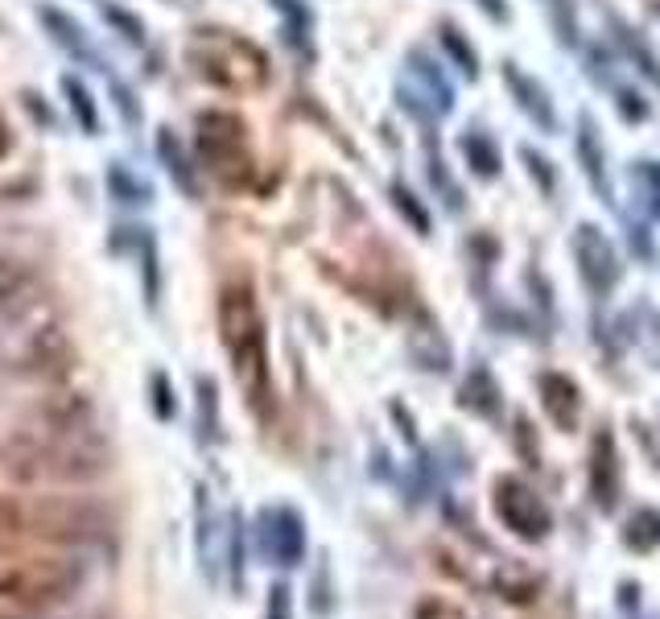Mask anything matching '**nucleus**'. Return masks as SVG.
<instances>
[{
    "label": "nucleus",
    "instance_id": "24",
    "mask_svg": "<svg viewBox=\"0 0 660 619\" xmlns=\"http://www.w3.org/2000/svg\"><path fill=\"white\" fill-rule=\"evenodd\" d=\"M479 4H487L492 17H504V0H479Z\"/></svg>",
    "mask_w": 660,
    "mask_h": 619
},
{
    "label": "nucleus",
    "instance_id": "12",
    "mask_svg": "<svg viewBox=\"0 0 660 619\" xmlns=\"http://www.w3.org/2000/svg\"><path fill=\"white\" fill-rule=\"evenodd\" d=\"M591 488H595L602 508L615 504V446H611L607 433H598L595 438V454H591Z\"/></svg>",
    "mask_w": 660,
    "mask_h": 619
},
{
    "label": "nucleus",
    "instance_id": "13",
    "mask_svg": "<svg viewBox=\"0 0 660 619\" xmlns=\"http://www.w3.org/2000/svg\"><path fill=\"white\" fill-rule=\"evenodd\" d=\"M508 83H512V91H516V100H520V108L533 116L536 124H554V108H549V100H545V91L536 87L533 79H524V75H516L512 66H508Z\"/></svg>",
    "mask_w": 660,
    "mask_h": 619
},
{
    "label": "nucleus",
    "instance_id": "4",
    "mask_svg": "<svg viewBox=\"0 0 660 619\" xmlns=\"http://www.w3.org/2000/svg\"><path fill=\"white\" fill-rule=\"evenodd\" d=\"M219 339L227 348L236 384L244 389V401L265 417L268 413V343H265V318H261V302L256 289L248 281H231L219 293Z\"/></svg>",
    "mask_w": 660,
    "mask_h": 619
},
{
    "label": "nucleus",
    "instance_id": "1",
    "mask_svg": "<svg viewBox=\"0 0 660 619\" xmlns=\"http://www.w3.org/2000/svg\"><path fill=\"white\" fill-rule=\"evenodd\" d=\"M4 475L29 488V492H50V488H87L112 471V451L100 442V433H66L46 430V426H21L4 451H0Z\"/></svg>",
    "mask_w": 660,
    "mask_h": 619
},
{
    "label": "nucleus",
    "instance_id": "3",
    "mask_svg": "<svg viewBox=\"0 0 660 619\" xmlns=\"http://www.w3.org/2000/svg\"><path fill=\"white\" fill-rule=\"evenodd\" d=\"M82 561L54 545H9L0 549V603L46 616L82 586Z\"/></svg>",
    "mask_w": 660,
    "mask_h": 619
},
{
    "label": "nucleus",
    "instance_id": "7",
    "mask_svg": "<svg viewBox=\"0 0 660 619\" xmlns=\"http://www.w3.org/2000/svg\"><path fill=\"white\" fill-rule=\"evenodd\" d=\"M495 513L499 520L520 533L524 541H541V536L554 529V516L545 508V500L533 492V488H524V483H516V479H499L495 483Z\"/></svg>",
    "mask_w": 660,
    "mask_h": 619
},
{
    "label": "nucleus",
    "instance_id": "17",
    "mask_svg": "<svg viewBox=\"0 0 660 619\" xmlns=\"http://www.w3.org/2000/svg\"><path fill=\"white\" fill-rule=\"evenodd\" d=\"M277 554L285 566H293L297 557H302V529H297V516L293 513H277Z\"/></svg>",
    "mask_w": 660,
    "mask_h": 619
},
{
    "label": "nucleus",
    "instance_id": "10",
    "mask_svg": "<svg viewBox=\"0 0 660 619\" xmlns=\"http://www.w3.org/2000/svg\"><path fill=\"white\" fill-rule=\"evenodd\" d=\"M34 273L17 256H0V314H21L34 298Z\"/></svg>",
    "mask_w": 660,
    "mask_h": 619
},
{
    "label": "nucleus",
    "instance_id": "23",
    "mask_svg": "<svg viewBox=\"0 0 660 619\" xmlns=\"http://www.w3.org/2000/svg\"><path fill=\"white\" fill-rule=\"evenodd\" d=\"M9 149H13V132H9V124H4V116H0V162L9 157Z\"/></svg>",
    "mask_w": 660,
    "mask_h": 619
},
{
    "label": "nucleus",
    "instance_id": "9",
    "mask_svg": "<svg viewBox=\"0 0 660 619\" xmlns=\"http://www.w3.org/2000/svg\"><path fill=\"white\" fill-rule=\"evenodd\" d=\"M578 268H582V277L591 281L595 293H607L619 277L615 248L607 244V240H602V231L591 227V224L578 227Z\"/></svg>",
    "mask_w": 660,
    "mask_h": 619
},
{
    "label": "nucleus",
    "instance_id": "20",
    "mask_svg": "<svg viewBox=\"0 0 660 619\" xmlns=\"http://www.w3.org/2000/svg\"><path fill=\"white\" fill-rule=\"evenodd\" d=\"M412 619H467V611H458V607L446 603V598H426Z\"/></svg>",
    "mask_w": 660,
    "mask_h": 619
},
{
    "label": "nucleus",
    "instance_id": "22",
    "mask_svg": "<svg viewBox=\"0 0 660 619\" xmlns=\"http://www.w3.org/2000/svg\"><path fill=\"white\" fill-rule=\"evenodd\" d=\"M392 194H396V206H401V211L409 215L412 224H417V231H430V219H426V211H421V206L412 203V199H409V194H405V190H401V186H396Z\"/></svg>",
    "mask_w": 660,
    "mask_h": 619
},
{
    "label": "nucleus",
    "instance_id": "5",
    "mask_svg": "<svg viewBox=\"0 0 660 619\" xmlns=\"http://www.w3.org/2000/svg\"><path fill=\"white\" fill-rule=\"evenodd\" d=\"M186 62L190 71L203 83L219 87V91H236V96H248V91H261L268 83V59L256 41L240 38L231 29H194L190 41H186Z\"/></svg>",
    "mask_w": 660,
    "mask_h": 619
},
{
    "label": "nucleus",
    "instance_id": "6",
    "mask_svg": "<svg viewBox=\"0 0 660 619\" xmlns=\"http://www.w3.org/2000/svg\"><path fill=\"white\" fill-rule=\"evenodd\" d=\"M194 144L203 169H211L224 186H240L248 178V128L236 112H203L194 121Z\"/></svg>",
    "mask_w": 660,
    "mask_h": 619
},
{
    "label": "nucleus",
    "instance_id": "18",
    "mask_svg": "<svg viewBox=\"0 0 660 619\" xmlns=\"http://www.w3.org/2000/svg\"><path fill=\"white\" fill-rule=\"evenodd\" d=\"M462 149H467V157H471V169H474V174H483V178H495V169H499V157H495L492 141L467 137V141H462Z\"/></svg>",
    "mask_w": 660,
    "mask_h": 619
},
{
    "label": "nucleus",
    "instance_id": "15",
    "mask_svg": "<svg viewBox=\"0 0 660 619\" xmlns=\"http://www.w3.org/2000/svg\"><path fill=\"white\" fill-rule=\"evenodd\" d=\"M157 153H162L165 169L178 178V186H182L186 194H194V174H190V165H186L182 157V144L169 137V128H162V137H157Z\"/></svg>",
    "mask_w": 660,
    "mask_h": 619
},
{
    "label": "nucleus",
    "instance_id": "14",
    "mask_svg": "<svg viewBox=\"0 0 660 619\" xmlns=\"http://www.w3.org/2000/svg\"><path fill=\"white\" fill-rule=\"evenodd\" d=\"M38 17L54 29V38H59L66 50H75V54H82V59H91V46H87V38H82V29L75 25V21L62 17L59 9H38Z\"/></svg>",
    "mask_w": 660,
    "mask_h": 619
},
{
    "label": "nucleus",
    "instance_id": "2",
    "mask_svg": "<svg viewBox=\"0 0 660 619\" xmlns=\"http://www.w3.org/2000/svg\"><path fill=\"white\" fill-rule=\"evenodd\" d=\"M116 529L112 513L91 495H75L66 488L29 495H0V536L25 545H54V549H82L100 545Z\"/></svg>",
    "mask_w": 660,
    "mask_h": 619
},
{
    "label": "nucleus",
    "instance_id": "19",
    "mask_svg": "<svg viewBox=\"0 0 660 619\" xmlns=\"http://www.w3.org/2000/svg\"><path fill=\"white\" fill-rule=\"evenodd\" d=\"M578 153L586 157V169H591V178H595V186L602 190L607 186V178H602V153H598V141H595V128L586 124L582 128V137H578Z\"/></svg>",
    "mask_w": 660,
    "mask_h": 619
},
{
    "label": "nucleus",
    "instance_id": "8",
    "mask_svg": "<svg viewBox=\"0 0 660 619\" xmlns=\"http://www.w3.org/2000/svg\"><path fill=\"white\" fill-rule=\"evenodd\" d=\"M75 359H79V351L71 343V334L59 327V323H46L41 330L29 334V343L21 351V364L25 371L34 376V380H66L71 371H75Z\"/></svg>",
    "mask_w": 660,
    "mask_h": 619
},
{
    "label": "nucleus",
    "instance_id": "16",
    "mask_svg": "<svg viewBox=\"0 0 660 619\" xmlns=\"http://www.w3.org/2000/svg\"><path fill=\"white\" fill-rule=\"evenodd\" d=\"M62 91H66V100H71V112L79 116L82 132H96V128H100V116H96V103L87 96V87H82L75 75H66V79H62Z\"/></svg>",
    "mask_w": 660,
    "mask_h": 619
},
{
    "label": "nucleus",
    "instance_id": "11",
    "mask_svg": "<svg viewBox=\"0 0 660 619\" xmlns=\"http://www.w3.org/2000/svg\"><path fill=\"white\" fill-rule=\"evenodd\" d=\"M541 392H545V409H549V417H554L557 426H561V430H574L578 405H582L574 384H570L566 376H545V380H541Z\"/></svg>",
    "mask_w": 660,
    "mask_h": 619
},
{
    "label": "nucleus",
    "instance_id": "21",
    "mask_svg": "<svg viewBox=\"0 0 660 619\" xmlns=\"http://www.w3.org/2000/svg\"><path fill=\"white\" fill-rule=\"evenodd\" d=\"M442 41H446V50H454V54H458L462 71H467V75H474V54L467 50V41L458 38V29H446V34H442Z\"/></svg>",
    "mask_w": 660,
    "mask_h": 619
}]
</instances>
